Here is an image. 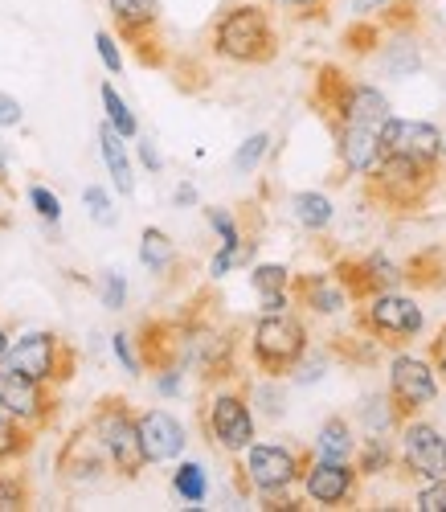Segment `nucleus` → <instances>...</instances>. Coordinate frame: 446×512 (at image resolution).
I'll list each match as a JSON object with an SVG mask.
<instances>
[{
    "mask_svg": "<svg viewBox=\"0 0 446 512\" xmlns=\"http://www.w3.org/2000/svg\"><path fill=\"white\" fill-rule=\"evenodd\" d=\"M0 410H9L13 418H21L33 431H50L58 418V394L46 381H33L9 365H0Z\"/></svg>",
    "mask_w": 446,
    "mask_h": 512,
    "instance_id": "obj_14",
    "label": "nucleus"
},
{
    "mask_svg": "<svg viewBox=\"0 0 446 512\" xmlns=\"http://www.w3.org/2000/svg\"><path fill=\"white\" fill-rule=\"evenodd\" d=\"M311 349V332L307 324L287 308V312H262L250 328V361L262 377H287Z\"/></svg>",
    "mask_w": 446,
    "mask_h": 512,
    "instance_id": "obj_5",
    "label": "nucleus"
},
{
    "mask_svg": "<svg viewBox=\"0 0 446 512\" xmlns=\"http://www.w3.org/2000/svg\"><path fill=\"white\" fill-rule=\"evenodd\" d=\"M209 54L230 66H271L279 58L275 17L258 0H234L209 25Z\"/></svg>",
    "mask_w": 446,
    "mask_h": 512,
    "instance_id": "obj_1",
    "label": "nucleus"
},
{
    "mask_svg": "<svg viewBox=\"0 0 446 512\" xmlns=\"http://www.w3.org/2000/svg\"><path fill=\"white\" fill-rule=\"evenodd\" d=\"M86 426L95 431L99 447L107 451V463L119 480H140V472L148 467L144 447H140V422H136V406H131L123 394H103L91 414H86Z\"/></svg>",
    "mask_w": 446,
    "mask_h": 512,
    "instance_id": "obj_4",
    "label": "nucleus"
},
{
    "mask_svg": "<svg viewBox=\"0 0 446 512\" xmlns=\"http://www.w3.org/2000/svg\"><path fill=\"white\" fill-rule=\"evenodd\" d=\"M9 345H13V340H9V332L0 328V365H5V357H9Z\"/></svg>",
    "mask_w": 446,
    "mask_h": 512,
    "instance_id": "obj_51",
    "label": "nucleus"
},
{
    "mask_svg": "<svg viewBox=\"0 0 446 512\" xmlns=\"http://www.w3.org/2000/svg\"><path fill=\"white\" fill-rule=\"evenodd\" d=\"M99 95H103V111H107V123L115 127V132H119L123 140H136V136H140V123H136V115H131V107L123 103V95L111 87V82H103V87H99Z\"/></svg>",
    "mask_w": 446,
    "mask_h": 512,
    "instance_id": "obj_33",
    "label": "nucleus"
},
{
    "mask_svg": "<svg viewBox=\"0 0 446 512\" xmlns=\"http://www.w3.org/2000/svg\"><path fill=\"white\" fill-rule=\"evenodd\" d=\"M373 5H385V0H356V13H369Z\"/></svg>",
    "mask_w": 446,
    "mask_h": 512,
    "instance_id": "obj_53",
    "label": "nucleus"
},
{
    "mask_svg": "<svg viewBox=\"0 0 446 512\" xmlns=\"http://www.w3.org/2000/svg\"><path fill=\"white\" fill-rule=\"evenodd\" d=\"M414 508H418V512H446V476H442V480H426Z\"/></svg>",
    "mask_w": 446,
    "mask_h": 512,
    "instance_id": "obj_41",
    "label": "nucleus"
},
{
    "mask_svg": "<svg viewBox=\"0 0 446 512\" xmlns=\"http://www.w3.org/2000/svg\"><path fill=\"white\" fill-rule=\"evenodd\" d=\"M172 492L181 496L189 508H201L205 496H209V476H205V467L201 463H181L172 472Z\"/></svg>",
    "mask_w": 446,
    "mask_h": 512,
    "instance_id": "obj_32",
    "label": "nucleus"
},
{
    "mask_svg": "<svg viewBox=\"0 0 446 512\" xmlns=\"http://www.w3.org/2000/svg\"><path fill=\"white\" fill-rule=\"evenodd\" d=\"M438 164H442V168H446V140H442V156H438Z\"/></svg>",
    "mask_w": 446,
    "mask_h": 512,
    "instance_id": "obj_54",
    "label": "nucleus"
},
{
    "mask_svg": "<svg viewBox=\"0 0 446 512\" xmlns=\"http://www.w3.org/2000/svg\"><path fill=\"white\" fill-rule=\"evenodd\" d=\"M266 152H271V132H254V136H246V140L238 144V152H234V173H254Z\"/></svg>",
    "mask_w": 446,
    "mask_h": 512,
    "instance_id": "obj_34",
    "label": "nucleus"
},
{
    "mask_svg": "<svg viewBox=\"0 0 446 512\" xmlns=\"http://www.w3.org/2000/svg\"><path fill=\"white\" fill-rule=\"evenodd\" d=\"M397 467L414 480H442L446 476V435L426 418L397 422Z\"/></svg>",
    "mask_w": 446,
    "mask_h": 512,
    "instance_id": "obj_11",
    "label": "nucleus"
},
{
    "mask_svg": "<svg viewBox=\"0 0 446 512\" xmlns=\"http://www.w3.org/2000/svg\"><path fill=\"white\" fill-rule=\"evenodd\" d=\"M381 66L389 78H410L426 66V50L418 29H389V41H381Z\"/></svg>",
    "mask_w": 446,
    "mask_h": 512,
    "instance_id": "obj_22",
    "label": "nucleus"
},
{
    "mask_svg": "<svg viewBox=\"0 0 446 512\" xmlns=\"http://www.w3.org/2000/svg\"><path fill=\"white\" fill-rule=\"evenodd\" d=\"M311 107L320 111V119L328 123V132H340L348 123H365V127H381L389 115V99L369 87V82H356L344 66L324 62L311 82Z\"/></svg>",
    "mask_w": 446,
    "mask_h": 512,
    "instance_id": "obj_2",
    "label": "nucleus"
},
{
    "mask_svg": "<svg viewBox=\"0 0 446 512\" xmlns=\"http://www.w3.org/2000/svg\"><path fill=\"white\" fill-rule=\"evenodd\" d=\"M377 140H381V152H406V156H418L430 164H438V156H442V132L422 119L385 115V123L377 127Z\"/></svg>",
    "mask_w": 446,
    "mask_h": 512,
    "instance_id": "obj_18",
    "label": "nucleus"
},
{
    "mask_svg": "<svg viewBox=\"0 0 446 512\" xmlns=\"http://www.w3.org/2000/svg\"><path fill=\"white\" fill-rule=\"evenodd\" d=\"M430 365H434V373L446 381V324L434 332V340H430Z\"/></svg>",
    "mask_w": 446,
    "mask_h": 512,
    "instance_id": "obj_44",
    "label": "nucleus"
},
{
    "mask_svg": "<svg viewBox=\"0 0 446 512\" xmlns=\"http://www.w3.org/2000/svg\"><path fill=\"white\" fill-rule=\"evenodd\" d=\"M33 504V480L17 463L0 467V512H25Z\"/></svg>",
    "mask_w": 446,
    "mask_h": 512,
    "instance_id": "obj_30",
    "label": "nucleus"
},
{
    "mask_svg": "<svg viewBox=\"0 0 446 512\" xmlns=\"http://www.w3.org/2000/svg\"><path fill=\"white\" fill-rule=\"evenodd\" d=\"M401 283L426 287V291L446 287V259H442V250H426V254H418V259H410L406 267H401Z\"/></svg>",
    "mask_w": 446,
    "mask_h": 512,
    "instance_id": "obj_28",
    "label": "nucleus"
},
{
    "mask_svg": "<svg viewBox=\"0 0 446 512\" xmlns=\"http://www.w3.org/2000/svg\"><path fill=\"white\" fill-rule=\"evenodd\" d=\"M250 287L258 295H275V291H287L291 287V271L283 263H258L254 275H250Z\"/></svg>",
    "mask_w": 446,
    "mask_h": 512,
    "instance_id": "obj_35",
    "label": "nucleus"
},
{
    "mask_svg": "<svg viewBox=\"0 0 446 512\" xmlns=\"http://www.w3.org/2000/svg\"><path fill=\"white\" fill-rule=\"evenodd\" d=\"M82 201H86V209H91V218L99 226H115V209H111V197H107L103 185H91V189L82 193Z\"/></svg>",
    "mask_w": 446,
    "mask_h": 512,
    "instance_id": "obj_40",
    "label": "nucleus"
},
{
    "mask_svg": "<svg viewBox=\"0 0 446 512\" xmlns=\"http://www.w3.org/2000/svg\"><path fill=\"white\" fill-rule=\"evenodd\" d=\"M397 422H406L414 414H422L426 406H434L438 398V373L426 357H414V353H397L389 361V390H385Z\"/></svg>",
    "mask_w": 446,
    "mask_h": 512,
    "instance_id": "obj_12",
    "label": "nucleus"
},
{
    "mask_svg": "<svg viewBox=\"0 0 446 512\" xmlns=\"http://www.w3.org/2000/svg\"><path fill=\"white\" fill-rule=\"evenodd\" d=\"M21 119H25L21 103H17L13 95H5V91H0V127H17Z\"/></svg>",
    "mask_w": 446,
    "mask_h": 512,
    "instance_id": "obj_46",
    "label": "nucleus"
},
{
    "mask_svg": "<svg viewBox=\"0 0 446 512\" xmlns=\"http://www.w3.org/2000/svg\"><path fill=\"white\" fill-rule=\"evenodd\" d=\"M311 455L316 459H352L356 455V431L344 414L324 418V426L316 431V443H311Z\"/></svg>",
    "mask_w": 446,
    "mask_h": 512,
    "instance_id": "obj_24",
    "label": "nucleus"
},
{
    "mask_svg": "<svg viewBox=\"0 0 446 512\" xmlns=\"http://www.w3.org/2000/svg\"><path fill=\"white\" fill-rule=\"evenodd\" d=\"M299 484H303V500L320 508H356V500H361V472H356L352 459L307 455Z\"/></svg>",
    "mask_w": 446,
    "mask_h": 512,
    "instance_id": "obj_13",
    "label": "nucleus"
},
{
    "mask_svg": "<svg viewBox=\"0 0 446 512\" xmlns=\"http://www.w3.org/2000/svg\"><path fill=\"white\" fill-rule=\"evenodd\" d=\"M356 328L365 336H373L381 349H401V345H410L414 336H422L426 316H422L414 295H401L393 287V291H377L373 300H365L356 308Z\"/></svg>",
    "mask_w": 446,
    "mask_h": 512,
    "instance_id": "obj_7",
    "label": "nucleus"
},
{
    "mask_svg": "<svg viewBox=\"0 0 446 512\" xmlns=\"http://www.w3.org/2000/svg\"><path fill=\"white\" fill-rule=\"evenodd\" d=\"M258 308L262 312H287L291 308V287L287 291H275V295H258Z\"/></svg>",
    "mask_w": 446,
    "mask_h": 512,
    "instance_id": "obj_48",
    "label": "nucleus"
},
{
    "mask_svg": "<svg viewBox=\"0 0 446 512\" xmlns=\"http://www.w3.org/2000/svg\"><path fill=\"white\" fill-rule=\"evenodd\" d=\"M262 500V508H271V512H299V508H307L299 496H295V488H287V492H266V496H258Z\"/></svg>",
    "mask_w": 446,
    "mask_h": 512,
    "instance_id": "obj_43",
    "label": "nucleus"
},
{
    "mask_svg": "<svg viewBox=\"0 0 446 512\" xmlns=\"http://www.w3.org/2000/svg\"><path fill=\"white\" fill-rule=\"evenodd\" d=\"M266 5H271V9H283V13H291L295 21H311V17H324L328 13V5H332V0H266Z\"/></svg>",
    "mask_w": 446,
    "mask_h": 512,
    "instance_id": "obj_37",
    "label": "nucleus"
},
{
    "mask_svg": "<svg viewBox=\"0 0 446 512\" xmlns=\"http://www.w3.org/2000/svg\"><path fill=\"white\" fill-rule=\"evenodd\" d=\"M29 201H33V209H37L41 222H50V226L62 222V201H58V193H50L46 185H33V189H29Z\"/></svg>",
    "mask_w": 446,
    "mask_h": 512,
    "instance_id": "obj_38",
    "label": "nucleus"
},
{
    "mask_svg": "<svg viewBox=\"0 0 446 512\" xmlns=\"http://www.w3.org/2000/svg\"><path fill=\"white\" fill-rule=\"evenodd\" d=\"M344 50L352 54V58H369V54H377L381 50V41H385V29H381V21L373 17H361V21H352L348 29H344Z\"/></svg>",
    "mask_w": 446,
    "mask_h": 512,
    "instance_id": "obj_31",
    "label": "nucleus"
},
{
    "mask_svg": "<svg viewBox=\"0 0 446 512\" xmlns=\"http://www.w3.org/2000/svg\"><path fill=\"white\" fill-rule=\"evenodd\" d=\"M111 472V463H107V451L99 447L95 431L86 422H78L74 431L66 435L62 451H58V480L66 488H95L103 484Z\"/></svg>",
    "mask_w": 446,
    "mask_h": 512,
    "instance_id": "obj_15",
    "label": "nucleus"
},
{
    "mask_svg": "<svg viewBox=\"0 0 446 512\" xmlns=\"http://www.w3.org/2000/svg\"><path fill=\"white\" fill-rule=\"evenodd\" d=\"M336 136V160L348 177H365L369 168L377 164L381 156V140H377V127H365V123H348L340 127Z\"/></svg>",
    "mask_w": 446,
    "mask_h": 512,
    "instance_id": "obj_21",
    "label": "nucleus"
},
{
    "mask_svg": "<svg viewBox=\"0 0 446 512\" xmlns=\"http://www.w3.org/2000/svg\"><path fill=\"white\" fill-rule=\"evenodd\" d=\"M291 308H307V312H316V316H336V312L348 308V295L332 279V271L291 275Z\"/></svg>",
    "mask_w": 446,
    "mask_h": 512,
    "instance_id": "obj_20",
    "label": "nucleus"
},
{
    "mask_svg": "<svg viewBox=\"0 0 446 512\" xmlns=\"http://www.w3.org/2000/svg\"><path fill=\"white\" fill-rule=\"evenodd\" d=\"M140 422V447H144V459L148 463H172L185 455V426L181 418H172L168 410H144L136 414Z\"/></svg>",
    "mask_w": 446,
    "mask_h": 512,
    "instance_id": "obj_19",
    "label": "nucleus"
},
{
    "mask_svg": "<svg viewBox=\"0 0 446 512\" xmlns=\"http://www.w3.org/2000/svg\"><path fill=\"white\" fill-rule=\"evenodd\" d=\"M5 365L58 390V386H66V381H74V373H78V349L70 345V340H62L58 332L37 328V332H25V336L13 340Z\"/></svg>",
    "mask_w": 446,
    "mask_h": 512,
    "instance_id": "obj_6",
    "label": "nucleus"
},
{
    "mask_svg": "<svg viewBox=\"0 0 446 512\" xmlns=\"http://www.w3.org/2000/svg\"><path fill=\"white\" fill-rule=\"evenodd\" d=\"M156 390H160L164 398L181 394V369H160V373H156Z\"/></svg>",
    "mask_w": 446,
    "mask_h": 512,
    "instance_id": "obj_47",
    "label": "nucleus"
},
{
    "mask_svg": "<svg viewBox=\"0 0 446 512\" xmlns=\"http://www.w3.org/2000/svg\"><path fill=\"white\" fill-rule=\"evenodd\" d=\"M107 13L115 25V37L136 50V58L152 70L168 66L164 41H160V0H107Z\"/></svg>",
    "mask_w": 446,
    "mask_h": 512,
    "instance_id": "obj_9",
    "label": "nucleus"
},
{
    "mask_svg": "<svg viewBox=\"0 0 446 512\" xmlns=\"http://www.w3.org/2000/svg\"><path fill=\"white\" fill-rule=\"evenodd\" d=\"M95 50H99V58H103V66H107L111 74H119V70H123V54H119V41H115V33L99 29V33H95Z\"/></svg>",
    "mask_w": 446,
    "mask_h": 512,
    "instance_id": "obj_42",
    "label": "nucleus"
},
{
    "mask_svg": "<svg viewBox=\"0 0 446 512\" xmlns=\"http://www.w3.org/2000/svg\"><path fill=\"white\" fill-rule=\"evenodd\" d=\"M311 451L303 447H291V443H250L242 451V467H238V480H242V492H287L299 484L303 476V463H307Z\"/></svg>",
    "mask_w": 446,
    "mask_h": 512,
    "instance_id": "obj_8",
    "label": "nucleus"
},
{
    "mask_svg": "<svg viewBox=\"0 0 446 512\" xmlns=\"http://www.w3.org/2000/svg\"><path fill=\"white\" fill-rule=\"evenodd\" d=\"M185 328L181 320H168V316H152L140 324V336H136V353H140V365L160 373V369H181L185 365Z\"/></svg>",
    "mask_w": 446,
    "mask_h": 512,
    "instance_id": "obj_17",
    "label": "nucleus"
},
{
    "mask_svg": "<svg viewBox=\"0 0 446 512\" xmlns=\"http://www.w3.org/2000/svg\"><path fill=\"white\" fill-rule=\"evenodd\" d=\"M136 152H140V164L148 168V173H160V168H164V160H160V152H156V144H152V140H140V144H136Z\"/></svg>",
    "mask_w": 446,
    "mask_h": 512,
    "instance_id": "obj_49",
    "label": "nucleus"
},
{
    "mask_svg": "<svg viewBox=\"0 0 446 512\" xmlns=\"http://www.w3.org/2000/svg\"><path fill=\"white\" fill-rule=\"evenodd\" d=\"M111 349H115L119 365H123L131 377H140V373H144V365H140V353H136V340H131V332H115V336H111Z\"/></svg>",
    "mask_w": 446,
    "mask_h": 512,
    "instance_id": "obj_39",
    "label": "nucleus"
},
{
    "mask_svg": "<svg viewBox=\"0 0 446 512\" xmlns=\"http://www.w3.org/2000/svg\"><path fill=\"white\" fill-rule=\"evenodd\" d=\"M5 173H9V148L0 144V181H5Z\"/></svg>",
    "mask_w": 446,
    "mask_h": 512,
    "instance_id": "obj_52",
    "label": "nucleus"
},
{
    "mask_svg": "<svg viewBox=\"0 0 446 512\" xmlns=\"http://www.w3.org/2000/svg\"><path fill=\"white\" fill-rule=\"evenodd\" d=\"M37 443V431L25 426L21 418H13L9 410H0V467L21 463Z\"/></svg>",
    "mask_w": 446,
    "mask_h": 512,
    "instance_id": "obj_25",
    "label": "nucleus"
},
{
    "mask_svg": "<svg viewBox=\"0 0 446 512\" xmlns=\"http://www.w3.org/2000/svg\"><path fill=\"white\" fill-rule=\"evenodd\" d=\"M140 263H144L152 275H168V271H172L176 246H172V238H168L160 226H148V230L140 234Z\"/></svg>",
    "mask_w": 446,
    "mask_h": 512,
    "instance_id": "obj_29",
    "label": "nucleus"
},
{
    "mask_svg": "<svg viewBox=\"0 0 446 512\" xmlns=\"http://www.w3.org/2000/svg\"><path fill=\"white\" fill-rule=\"evenodd\" d=\"M352 463H356V472H361V480H365V476H377V472H389V467H397V455H393V447H389L385 435H365V439H356Z\"/></svg>",
    "mask_w": 446,
    "mask_h": 512,
    "instance_id": "obj_27",
    "label": "nucleus"
},
{
    "mask_svg": "<svg viewBox=\"0 0 446 512\" xmlns=\"http://www.w3.org/2000/svg\"><path fill=\"white\" fill-rule=\"evenodd\" d=\"M438 189V164L406 156V152H381L377 164L365 173L369 205L385 213H418Z\"/></svg>",
    "mask_w": 446,
    "mask_h": 512,
    "instance_id": "obj_3",
    "label": "nucleus"
},
{
    "mask_svg": "<svg viewBox=\"0 0 446 512\" xmlns=\"http://www.w3.org/2000/svg\"><path fill=\"white\" fill-rule=\"evenodd\" d=\"M291 213H295V222H299L307 234H324V230L332 226V218H336V205H332L324 193L303 189V193L291 197Z\"/></svg>",
    "mask_w": 446,
    "mask_h": 512,
    "instance_id": "obj_26",
    "label": "nucleus"
},
{
    "mask_svg": "<svg viewBox=\"0 0 446 512\" xmlns=\"http://www.w3.org/2000/svg\"><path fill=\"white\" fill-rule=\"evenodd\" d=\"M201 426H205V435L217 451H226V455H242L250 443H254V410H250V394L246 390H217L205 410H201Z\"/></svg>",
    "mask_w": 446,
    "mask_h": 512,
    "instance_id": "obj_10",
    "label": "nucleus"
},
{
    "mask_svg": "<svg viewBox=\"0 0 446 512\" xmlns=\"http://www.w3.org/2000/svg\"><path fill=\"white\" fill-rule=\"evenodd\" d=\"M176 205H197V189L193 185H181V189H176Z\"/></svg>",
    "mask_w": 446,
    "mask_h": 512,
    "instance_id": "obj_50",
    "label": "nucleus"
},
{
    "mask_svg": "<svg viewBox=\"0 0 446 512\" xmlns=\"http://www.w3.org/2000/svg\"><path fill=\"white\" fill-rule=\"evenodd\" d=\"M238 267V259H234V250H226V246H217V254H213V259H209V275L213 279H226L230 271Z\"/></svg>",
    "mask_w": 446,
    "mask_h": 512,
    "instance_id": "obj_45",
    "label": "nucleus"
},
{
    "mask_svg": "<svg viewBox=\"0 0 446 512\" xmlns=\"http://www.w3.org/2000/svg\"><path fill=\"white\" fill-rule=\"evenodd\" d=\"M99 300H103V308H111V312H119V308L127 304V275H123V271H103V275H99Z\"/></svg>",
    "mask_w": 446,
    "mask_h": 512,
    "instance_id": "obj_36",
    "label": "nucleus"
},
{
    "mask_svg": "<svg viewBox=\"0 0 446 512\" xmlns=\"http://www.w3.org/2000/svg\"><path fill=\"white\" fill-rule=\"evenodd\" d=\"M99 152H103V164H107V173H111V181H115V193H123V197L136 193V173H131L127 144H123V136L115 132L107 119L99 123Z\"/></svg>",
    "mask_w": 446,
    "mask_h": 512,
    "instance_id": "obj_23",
    "label": "nucleus"
},
{
    "mask_svg": "<svg viewBox=\"0 0 446 512\" xmlns=\"http://www.w3.org/2000/svg\"><path fill=\"white\" fill-rule=\"evenodd\" d=\"M332 279L344 287L348 304H365L377 291H393L401 287V267L389 263L385 254H361V259H336L332 263Z\"/></svg>",
    "mask_w": 446,
    "mask_h": 512,
    "instance_id": "obj_16",
    "label": "nucleus"
}]
</instances>
